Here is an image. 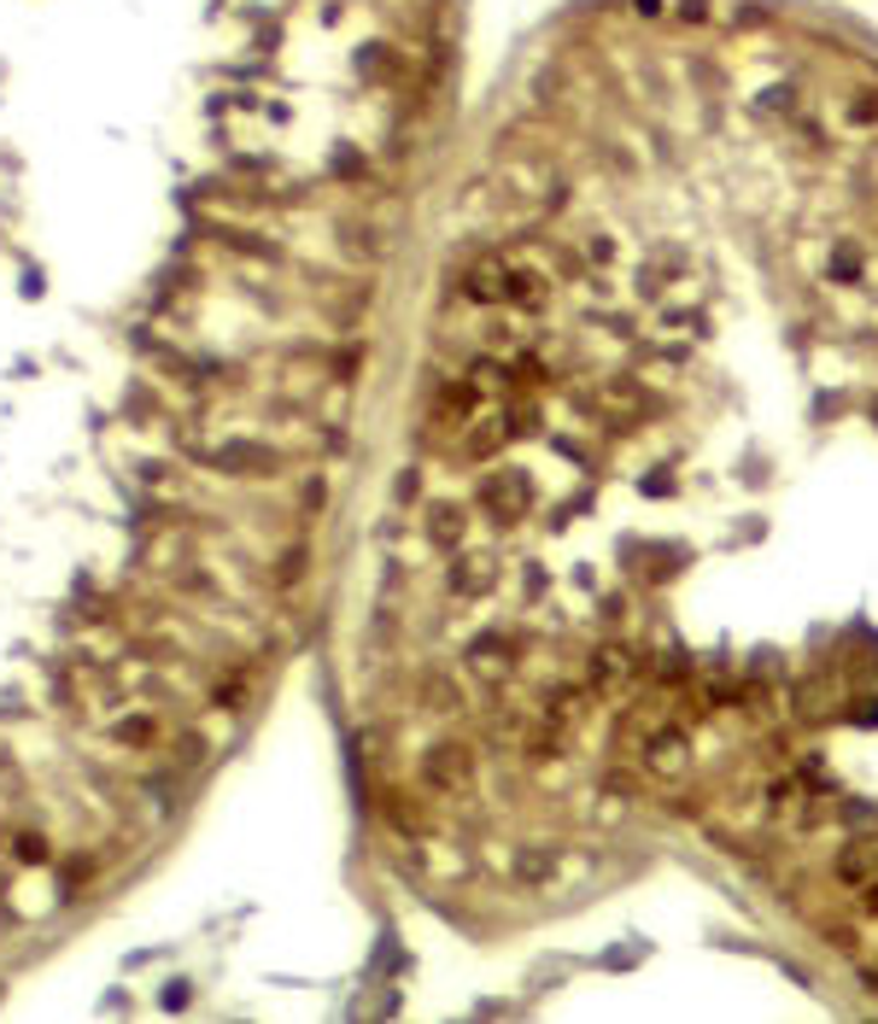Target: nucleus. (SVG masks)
<instances>
[{
    "mask_svg": "<svg viewBox=\"0 0 878 1024\" xmlns=\"http://www.w3.org/2000/svg\"><path fill=\"white\" fill-rule=\"evenodd\" d=\"M18 860H48V844H42V837H18Z\"/></svg>",
    "mask_w": 878,
    "mask_h": 1024,
    "instance_id": "f257e3e1",
    "label": "nucleus"
}]
</instances>
